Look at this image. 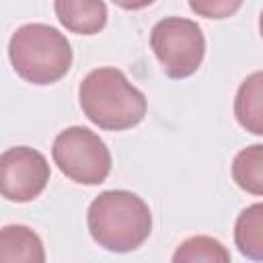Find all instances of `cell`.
<instances>
[{"label":"cell","mask_w":263,"mask_h":263,"mask_svg":"<svg viewBox=\"0 0 263 263\" xmlns=\"http://www.w3.org/2000/svg\"><path fill=\"white\" fill-rule=\"evenodd\" d=\"M0 263H45L41 238L29 226H4L0 232Z\"/></svg>","instance_id":"obj_8"},{"label":"cell","mask_w":263,"mask_h":263,"mask_svg":"<svg viewBox=\"0 0 263 263\" xmlns=\"http://www.w3.org/2000/svg\"><path fill=\"white\" fill-rule=\"evenodd\" d=\"M82 113L101 129L121 132L138 125L146 115V97L121 70L97 68L78 86Z\"/></svg>","instance_id":"obj_1"},{"label":"cell","mask_w":263,"mask_h":263,"mask_svg":"<svg viewBox=\"0 0 263 263\" xmlns=\"http://www.w3.org/2000/svg\"><path fill=\"white\" fill-rule=\"evenodd\" d=\"M53 8L60 23L76 35H95L107 23V6L99 0H58Z\"/></svg>","instance_id":"obj_7"},{"label":"cell","mask_w":263,"mask_h":263,"mask_svg":"<svg viewBox=\"0 0 263 263\" xmlns=\"http://www.w3.org/2000/svg\"><path fill=\"white\" fill-rule=\"evenodd\" d=\"M189 8L205 18H224V16H230L234 10L240 8V2L234 0H191L189 2Z\"/></svg>","instance_id":"obj_13"},{"label":"cell","mask_w":263,"mask_h":263,"mask_svg":"<svg viewBox=\"0 0 263 263\" xmlns=\"http://www.w3.org/2000/svg\"><path fill=\"white\" fill-rule=\"evenodd\" d=\"M259 33L263 37V10H261V16H259Z\"/></svg>","instance_id":"obj_14"},{"label":"cell","mask_w":263,"mask_h":263,"mask_svg":"<svg viewBox=\"0 0 263 263\" xmlns=\"http://www.w3.org/2000/svg\"><path fill=\"white\" fill-rule=\"evenodd\" d=\"M234 242L247 259L263 261V203H253L238 214Z\"/></svg>","instance_id":"obj_10"},{"label":"cell","mask_w":263,"mask_h":263,"mask_svg":"<svg viewBox=\"0 0 263 263\" xmlns=\"http://www.w3.org/2000/svg\"><path fill=\"white\" fill-rule=\"evenodd\" d=\"M58 168L80 185H99L111 173V152L105 142L82 125L60 132L51 146Z\"/></svg>","instance_id":"obj_4"},{"label":"cell","mask_w":263,"mask_h":263,"mask_svg":"<svg viewBox=\"0 0 263 263\" xmlns=\"http://www.w3.org/2000/svg\"><path fill=\"white\" fill-rule=\"evenodd\" d=\"M171 263H230V253L220 240L199 234L183 240L175 249Z\"/></svg>","instance_id":"obj_12"},{"label":"cell","mask_w":263,"mask_h":263,"mask_svg":"<svg viewBox=\"0 0 263 263\" xmlns=\"http://www.w3.org/2000/svg\"><path fill=\"white\" fill-rule=\"evenodd\" d=\"M150 47L168 78L181 80L197 72L205 53V39L199 25L183 16L158 21L150 33Z\"/></svg>","instance_id":"obj_5"},{"label":"cell","mask_w":263,"mask_h":263,"mask_svg":"<svg viewBox=\"0 0 263 263\" xmlns=\"http://www.w3.org/2000/svg\"><path fill=\"white\" fill-rule=\"evenodd\" d=\"M49 181L47 158L29 146H14L0 156V183L2 195L8 201L35 199Z\"/></svg>","instance_id":"obj_6"},{"label":"cell","mask_w":263,"mask_h":263,"mask_svg":"<svg viewBox=\"0 0 263 263\" xmlns=\"http://www.w3.org/2000/svg\"><path fill=\"white\" fill-rule=\"evenodd\" d=\"M14 72L31 84H53L72 66L70 41L55 27L31 23L18 27L8 43Z\"/></svg>","instance_id":"obj_3"},{"label":"cell","mask_w":263,"mask_h":263,"mask_svg":"<svg viewBox=\"0 0 263 263\" xmlns=\"http://www.w3.org/2000/svg\"><path fill=\"white\" fill-rule=\"evenodd\" d=\"M234 115L242 129L263 136V70L242 80L234 99Z\"/></svg>","instance_id":"obj_9"},{"label":"cell","mask_w":263,"mask_h":263,"mask_svg":"<svg viewBox=\"0 0 263 263\" xmlns=\"http://www.w3.org/2000/svg\"><path fill=\"white\" fill-rule=\"evenodd\" d=\"M232 179L242 191L263 195V144L247 146L234 156Z\"/></svg>","instance_id":"obj_11"},{"label":"cell","mask_w":263,"mask_h":263,"mask_svg":"<svg viewBox=\"0 0 263 263\" xmlns=\"http://www.w3.org/2000/svg\"><path fill=\"white\" fill-rule=\"evenodd\" d=\"M92 240L111 253H129L144 245L152 230V214L142 197L132 191H103L86 214Z\"/></svg>","instance_id":"obj_2"}]
</instances>
